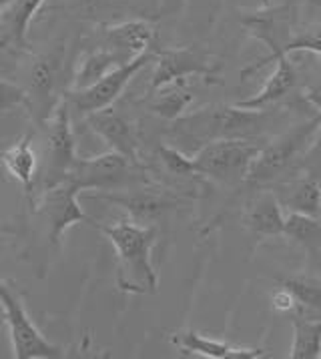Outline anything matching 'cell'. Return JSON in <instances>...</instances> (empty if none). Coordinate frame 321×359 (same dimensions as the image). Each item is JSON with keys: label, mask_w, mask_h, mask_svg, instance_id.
I'll use <instances>...</instances> for the list:
<instances>
[{"label": "cell", "mask_w": 321, "mask_h": 359, "mask_svg": "<svg viewBox=\"0 0 321 359\" xmlns=\"http://www.w3.org/2000/svg\"><path fill=\"white\" fill-rule=\"evenodd\" d=\"M159 157L165 165V169L175 175V177H193L195 172V165H193V157H189L185 151L177 149L173 144L165 143L159 147Z\"/></svg>", "instance_id": "cell-28"}, {"label": "cell", "mask_w": 321, "mask_h": 359, "mask_svg": "<svg viewBox=\"0 0 321 359\" xmlns=\"http://www.w3.org/2000/svg\"><path fill=\"white\" fill-rule=\"evenodd\" d=\"M269 189L275 193L281 207L287 209L289 213L311 217L321 215V185L311 172L299 179L273 183V187Z\"/></svg>", "instance_id": "cell-18"}, {"label": "cell", "mask_w": 321, "mask_h": 359, "mask_svg": "<svg viewBox=\"0 0 321 359\" xmlns=\"http://www.w3.org/2000/svg\"><path fill=\"white\" fill-rule=\"evenodd\" d=\"M97 229L115 247L118 261L117 287L132 295L157 293L159 277L151 261L153 247L157 243V227L118 221L115 225H97Z\"/></svg>", "instance_id": "cell-2"}, {"label": "cell", "mask_w": 321, "mask_h": 359, "mask_svg": "<svg viewBox=\"0 0 321 359\" xmlns=\"http://www.w3.org/2000/svg\"><path fill=\"white\" fill-rule=\"evenodd\" d=\"M303 99H306L313 109H317V113L321 115V81H315L307 86L306 93H303Z\"/></svg>", "instance_id": "cell-32"}, {"label": "cell", "mask_w": 321, "mask_h": 359, "mask_svg": "<svg viewBox=\"0 0 321 359\" xmlns=\"http://www.w3.org/2000/svg\"><path fill=\"white\" fill-rule=\"evenodd\" d=\"M285 111H247L237 104L205 107L197 113L173 121L167 130L169 144L189 153L219 139H259L263 133L275 127Z\"/></svg>", "instance_id": "cell-1"}, {"label": "cell", "mask_w": 321, "mask_h": 359, "mask_svg": "<svg viewBox=\"0 0 321 359\" xmlns=\"http://www.w3.org/2000/svg\"><path fill=\"white\" fill-rule=\"evenodd\" d=\"M279 285L287 287L293 293L299 307L321 313V283L311 277H283Z\"/></svg>", "instance_id": "cell-25"}, {"label": "cell", "mask_w": 321, "mask_h": 359, "mask_svg": "<svg viewBox=\"0 0 321 359\" xmlns=\"http://www.w3.org/2000/svg\"><path fill=\"white\" fill-rule=\"evenodd\" d=\"M155 57H157V53L146 50L143 55L118 65L117 69H113L93 86L83 88V90H71L67 95V101L74 111H78L85 116L104 111V109H111V104L123 95V90L139 74V71H143L151 60H155Z\"/></svg>", "instance_id": "cell-7"}, {"label": "cell", "mask_w": 321, "mask_h": 359, "mask_svg": "<svg viewBox=\"0 0 321 359\" xmlns=\"http://www.w3.org/2000/svg\"><path fill=\"white\" fill-rule=\"evenodd\" d=\"M127 60H131V58L121 55L117 50H109V48H99V50L88 53L78 62V69L74 72L73 90H83V88H88L95 83H99L102 76H107L113 69H117L118 65H123Z\"/></svg>", "instance_id": "cell-22"}, {"label": "cell", "mask_w": 321, "mask_h": 359, "mask_svg": "<svg viewBox=\"0 0 321 359\" xmlns=\"http://www.w3.org/2000/svg\"><path fill=\"white\" fill-rule=\"evenodd\" d=\"M313 2H317V4H321V0H313Z\"/></svg>", "instance_id": "cell-35"}, {"label": "cell", "mask_w": 321, "mask_h": 359, "mask_svg": "<svg viewBox=\"0 0 321 359\" xmlns=\"http://www.w3.org/2000/svg\"><path fill=\"white\" fill-rule=\"evenodd\" d=\"M292 53H313L321 57V25H315V27H309L303 32L292 36L287 43L283 44V48L279 50V55L275 57V60L281 57H289ZM273 60V62H275Z\"/></svg>", "instance_id": "cell-27"}, {"label": "cell", "mask_w": 321, "mask_h": 359, "mask_svg": "<svg viewBox=\"0 0 321 359\" xmlns=\"http://www.w3.org/2000/svg\"><path fill=\"white\" fill-rule=\"evenodd\" d=\"M62 71V48H57L48 55L36 58L32 72H30V90L27 107L30 115H34L39 125H44L55 113L59 101H55V93L59 85V76Z\"/></svg>", "instance_id": "cell-11"}, {"label": "cell", "mask_w": 321, "mask_h": 359, "mask_svg": "<svg viewBox=\"0 0 321 359\" xmlns=\"http://www.w3.org/2000/svg\"><path fill=\"white\" fill-rule=\"evenodd\" d=\"M171 344L177 349L191 353V355H201L207 359H257L263 355V349L255 347H235V345L207 337L203 333L193 330H181L171 333Z\"/></svg>", "instance_id": "cell-16"}, {"label": "cell", "mask_w": 321, "mask_h": 359, "mask_svg": "<svg viewBox=\"0 0 321 359\" xmlns=\"http://www.w3.org/2000/svg\"><path fill=\"white\" fill-rule=\"evenodd\" d=\"M301 169H306L307 172H317L321 171V123L320 129L315 133L313 141L309 144V149L306 151V155L301 157V163H299Z\"/></svg>", "instance_id": "cell-30"}, {"label": "cell", "mask_w": 321, "mask_h": 359, "mask_svg": "<svg viewBox=\"0 0 321 359\" xmlns=\"http://www.w3.org/2000/svg\"><path fill=\"white\" fill-rule=\"evenodd\" d=\"M271 305H273L275 311H293L297 307V302H295L292 291L281 285L271 293Z\"/></svg>", "instance_id": "cell-31"}, {"label": "cell", "mask_w": 321, "mask_h": 359, "mask_svg": "<svg viewBox=\"0 0 321 359\" xmlns=\"http://www.w3.org/2000/svg\"><path fill=\"white\" fill-rule=\"evenodd\" d=\"M30 143H32V135H25L11 149H6L2 153V165H4L6 172L13 179H16L29 195L32 193L34 175H36V155H34Z\"/></svg>", "instance_id": "cell-23"}, {"label": "cell", "mask_w": 321, "mask_h": 359, "mask_svg": "<svg viewBox=\"0 0 321 359\" xmlns=\"http://www.w3.org/2000/svg\"><path fill=\"white\" fill-rule=\"evenodd\" d=\"M88 129L95 130L104 143L111 147V151H117L121 155L129 157L132 163H141L139 158V141L132 125L125 116L117 115L111 109H104L99 113L87 115Z\"/></svg>", "instance_id": "cell-14"}, {"label": "cell", "mask_w": 321, "mask_h": 359, "mask_svg": "<svg viewBox=\"0 0 321 359\" xmlns=\"http://www.w3.org/2000/svg\"><path fill=\"white\" fill-rule=\"evenodd\" d=\"M320 123L321 115H313L303 123H297L295 127L283 130L273 141L263 144L259 155L249 169L245 183L259 189L273 185L283 172L299 165L320 129Z\"/></svg>", "instance_id": "cell-3"}, {"label": "cell", "mask_w": 321, "mask_h": 359, "mask_svg": "<svg viewBox=\"0 0 321 359\" xmlns=\"http://www.w3.org/2000/svg\"><path fill=\"white\" fill-rule=\"evenodd\" d=\"M46 177L44 189L53 187L69 177L76 163V149H74L73 125H71V104L60 99L55 113L50 115L48 127V141H46Z\"/></svg>", "instance_id": "cell-10"}, {"label": "cell", "mask_w": 321, "mask_h": 359, "mask_svg": "<svg viewBox=\"0 0 321 359\" xmlns=\"http://www.w3.org/2000/svg\"><path fill=\"white\" fill-rule=\"evenodd\" d=\"M243 223L255 237H278L285 231L283 207L271 189H263L247 203Z\"/></svg>", "instance_id": "cell-17"}, {"label": "cell", "mask_w": 321, "mask_h": 359, "mask_svg": "<svg viewBox=\"0 0 321 359\" xmlns=\"http://www.w3.org/2000/svg\"><path fill=\"white\" fill-rule=\"evenodd\" d=\"M81 193L83 191L74 181L64 179L53 187L43 189L41 199L34 203V211L41 213L48 223V239L53 245H59L62 235L76 223H93L78 203Z\"/></svg>", "instance_id": "cell-9"}, {"label": "cell", "mask_w": 321, "mask_h": 359, "mask_svg": "<svg viewBox=\"0 0 321 359\" xmlns=\"http://www.w3.org/2000/svg\"><path fill=\"white\" fill-rule=\"evenodd\" d=\"M275 62H278V67H275L273 74L267 79V83L261 90L249 99L237 101L235 102L237 107L247 109V111H263V109H269L273 102L281 101L283 97H287L292 93L297 85V72L293 69V62L289 60V57H281Z\"/></svg>", "instance_id": "cell-19"}, {"label": "cell", "mask_w": 321, "mask_h": 359, "mask_svg": "<svg viewBox=\"0 0 321 359\" xmlns=\"http://www.w3.org/2000/svg\"><path fill=\"white\" fill-rule=\"evenodd\" d=\"M283 13H285V8H279V11H261V13H255V15H249L243 18V27L249 30V34H253L257 41H261L271 50L267 57L251 62L249 67H245L241 71V79L243 81L251 79L253 74H257L267 65H271L279 55V50L283 48V44L292 39L289 32H287L289 30L287 15H283Z\"/></svg>", "instance_id": "cell-12"}, {"label": "cell", "mask_w": 321, "mask_h": 359, "mask_svg": "<svg viewBox=\"0 0 321 359\" xmlns=\"http://www.w3.org/2000/svg\"><path fill=\"white\" fill-rule=\"evenodd\" d=\"M293 345L289 351L292 359L321 358V317H307L303 307H295L293 316Z\"/></svg>", "instance_id": "cell-21"}, {"label": "cell", "mask_w": 321, "mask_h": 359, "mask_svg": "<svg viewBox=\"0 0 321 359\" xmlns=\"http://www.w3.org/2000/svg\"><path fill=\"white\" fill-rule=\"evenodd\" d=\"M263 144L257 139H219L193 155L195 172L221 185H237L247 172Z\"/></svg>", "instance_id": "cell-4"}, {"label": "cell", "mask_w": 321, "mask_h": 359, "mask_svg": "<svg viewBox=\"0 0 321 359\" xmlns=\"http://www.w3.org/2000/svg\"><path fill=\"white\" fill-rule=\"evenodd\" d=\"M261 4H263V6H265V8H267V6L271 4V0H261Z\"/></svg>", "instance_id": "cell-34"}, {"label": "cell", "mask_w": 321, "mask_h": 359, "mask_svg": "<svg viewBox=\"0 0 321 359\" xmlns=\"http://www.w3.org/2000/svg\"><path fill=\"white\" fill-rule=\"evenodd\" d=\"M320 219H321V215H320Z\"/></svg>", "instance_id": "cell-36"}, {"label": "cell", "mask_w": 321, "mask_h": 359, "mask_svg": "<svg viewBox=\"0 0 321 359\" xmlns=\"http://www.w3.org/2000/svg\"><path fill=\"white\" fill-rule=\"evenodd\" d=\"M44 0H11L0 15V44L18 53H30L29 29Z\"/></svg>", "instance_id": "cell-15"}, {"label": "cell", "mask_w": 321, "mask_h": 359, "mask_svg": "<svg viewBox=\"0 0 321 359\" xmlns=\"http://www.w3.org/2000/svg\"><path fill=\"white\" fill-rule=\"evenodd\" d=\"M193 102V95H189L187 90L181 88H171L163 95H157L153 102H151V111L165 121H177L185 115L187 107Z\"/></svg>", "instance_id": "cell-26"}, {"label": "cell", "mask_w": 321, "mask_h": 359, "mask_svg": "<svg viewBox=\"0 0 321 359\" xmlns=\"http://www.w3.org/2000/svg\"><path fill=\"white\" fill-rule=\"evenodd\" d=\"M81 191H125L132 185L146 183V169L117 151L99 157L76 158L69 177Z\"/></svg>", "instance_id": "cell-5"}, {"label": "cell", "mask_w": 321, "mask_h": 359, "mask_svg": "<svg viewBox=\"0 0 321 359\" xmlns=\"http://www.w3.org/2000/svg\"><path fill=\"white\" fill-rule=\"evenodd\" d=\"M8 4H11V0H0V15H2V11H4Z\"/></svg>", "instance_id": "cell-33"}, {"label": "cell", "mask_w": 321, "mask_h": 359, "mask_svg": "<svg viewBox=\"0 0 321 359\" xmlns=\"http://www.w3.org/2000/svg\"><path fill=\"white\" fill-rule=\"evenodd\" d=\"M87 197L90 199H99L107 201L111 205L123 207L135 223L139 225H149L153 221H157L167 211L175 209L177 199L169 195H160L153 191H104V193H88Z\"/></svg>", "instance_id": "cell-13"}, {"label": "cell", "mask_w": 321, "mask_h": 359, "mask_svg": "<svg viewBox=\"0 0 321 359\" xmlns=\"http://www.w3.org/2000/svg\"><path fill=\"white\" fill-rule=\"evenodd\" d=\"M29 90L0 76V113H8L16 107H27Z\"/></svg>", "instance_id": "cell-29"}, {"label": "cell", "mask_w": 321, "mask_h": 359, "mask_svg": "<svg viewBox=\"0 0 321 359\" xmlns=\"http://www.w3.org/2000/svg\"><path fill=\"white\" fill-rule=\"evenodd\" d=\"M0 307L4 311V321L8 325L15 358L59 359L64 355L59 345L44 339V335L32 323L18 295L11 291V287L2 281V277H0Z\"/></svg>", "instance_id": "cell-6"}, {"label": "cell", "mask_w": 321, "mask_h": 359, "mask_svg": "<svg viewBox=\"0 0 321 359\" xmlns=\"http://www.w3.org/2000/svg\"><path fill=\"white\" fill-rule=\"evenodd\" d=\"M283 235L292 239L293 243L301 245L307 253L320 255L321 253V219L320 217L289 213L285 217V231Z\"/></svg>", "instance_id": "cell-24"}, {"label": "cell", "mask_w": 321, "mask_h": 359, "mask_svg": "<svg viewBox=\"0 0 321 359\" xmlns=\"http://www.w3.org/2000/svg\"><path fill=\"white\" fill-rule=\"evenodd\" d=\"M104 36L117 53L135 58L149 50L155 39V29L145 20H125L117 25H107Z\"/></svg>", "instance_id": "cell-20"}, {"label": "cell", "mask_w": 321, "mask_h": 359, "mask_svg": "<svg viewBox=\"0 0 321 359\" xmlns=\"http://www.w3.org/2000/svg\"><path fill=\"white\" fill-rule=\"evenodd\" d=\"M189 76H201L211 83L219 81V65L197 48H167L155 57V71L151 76V90L159 93L167 86L183 83Z\"/></svg>", "instance_id": "cell-8"}]
</instances>
